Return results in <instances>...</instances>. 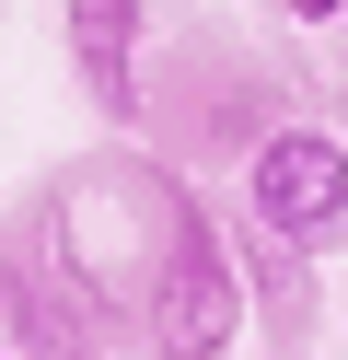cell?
<instances>
[{
	"instance_id": "cell-1",
	"label": "cell",
	"mask_w": 348,
	"mask_h": 360,
	"mask_svg": "<svg viewBox=\"0 0 348 360\" xmlns=\"http://www.w3.org/2000/svg\"><path fill=\"white\" fill-rule=\"evenodd\" d=\"M244 326H255L244 244H232L221 221H209V198H198V210H186V233L162 244L139 314H128V349H139V360H232V349H244Z\"/></svg>"
},
{
	"instance_id": "cell-2",
	"label": "cell",
	"mask_w": 348,
	"mask_h": 360,
	"mask_svg": "<svg viewBox=\"0 0 348 360\" xmlns=\"http://www.w3.org/2000/svg\"><path fill=\"white\" fill-rule=\"evenodd\" d=\"M0 337H12V360H116L128 349V326L105 314V290L58 256V233L35 210L0 233Z\"/></svg>"
},
{
	"instance_id": "cell-3",
	"label": "cell",
	"mask_w": 348,
	"mask_h": 360,
	"mask_svg": "<svg viewBox=\"0 0 348 360\" xmlns=\"http://www.w3.org/2000/svg\"><path fill=\"white\" fill-rule=\"evenodd\" d=\"M244 221H255V244L325 256L348 233V140L325 117H267L244 140Z\"/></svg>"
},
{
	"instance_id": "cell-4",
	"label": "cell",
	"mask_w": 348,
	"mask_h": 360,
	"mask_svg": "<svg viewBox=\"0 0 348 360\" xmlns=\"http://www.w3.org/2000/svg\"><path fill=\"white\" fill-rule=\"evenodd\" d=\"M139 35H151V0H58V47L116 128H139Z\"/></svg>"
},
{
	"instance_id": "cell-5",
	"label": "cell",
	"mask_w": 348,
	"mask_h": 360,
	"mask_svg": "<svg viewBox=\"0 0 348 360\" xmlns=\"http://www.w3.org/2000/svg\"><path fill=\"white\" fill-rule=\"evenodd\" d=\"M244 290L267 302V326L290 337V349L314 337V256H290V244H244Z\"/></svg>"
},
{
	"instance_id": "cell-6",
	"label": "cell",
	"mask_w": 348,
	"mask_h": 360,
	"mask_svg": "<svg viewBox=\"0 0 348 360\" xmlns=\"http://www.w3.org/2000/svg\"><path fill=\"white\" fill-rule=\"evenodd\" d=\"M278 12H290V24H337L348 0H278Z\"/></svg>"
},
{
	"instance_id": "cell-7",
	"label": "cell",
	"mask_w": 348,
	"mask_h": 360,
	"mask_svg": "<svg viewBox=\"0 0 348 360\" xmlns=\"http://www.w3.org/2000/svg\"><path fill=\"white\" fill-rule=\"evenodd\" d=\"M0 360H12V349H0Z\"/></svg>"
}]
</instances>
